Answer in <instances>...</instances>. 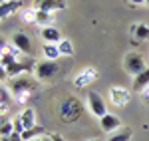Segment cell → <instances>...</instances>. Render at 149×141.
<instances>
[{
    "label": "cell",
    "mask_w": 149,
    "mask_h": 141,
    "mask_svg": "<svg viewBox=\"0 0 149 141\" xmlns=\"http://www.w3.org/2000/svg\"><path fill=\"white\" fill-rule=\"evenodd\" d=\"M81 111H84V107H81L80 99L74 97V95H66V97L58 103V115H60L62 121H66V123L78 121V119L81 117Z\"/></svg>",
    "instance_id": "6da1fadb"
},
{
    "label": "cell",
    "mask_w": 149,
    "mask_h": 141,
    "mask_svg": "<svg viewBox=\"0 0 149 141\" xmlns=\"http://www.w3.org/2000/svg\"><path fill=\"white\" fill-rule=\"evenodd\" d=\"M8 88H10L12 95L16 94H24V92H36V88H38V80L36 78H30V74H26V76H18V78H12L8 80Z\"/></svg>",
    "instance_id": "7a4b0ae2"
},
{
    "label": "cell",
    "mask_w": 149,
    "mask_h": 141,
    "mask_svg": "<svg viewBox=\"0 0 149 141\" xmlns=\"http://www.w3.org/2000/svg\"><path fill=\"white\" fill-rule=\"evenodd\" d=\"M58 74H60V64L52 62V60H44V62H38L34 68V78L38 82H48V80H54Z\"/></svg>",
    "instance_id": "3957f363"
},
{
    "label": "cell",
    "mask_w": 149,
    "mask_h": 141,
    "mask_svg": "<svg viewBox=\"0 0 149 141\" xmlns=\"http://www.w3.org/2000/svg\"><path fill=\"white\" fill-rule=\"evenodd\" d=\"M123 70L129 74V76H139L143 70H147L145 66V58L139 54V52H129L125 58H123Z\"/></svg>",
    "instance_id": "277c9868"
},
{
    "label": "cell",
    "mask_w": 149,
    "mask_h": 141,
    "mask_svg": "<svg viewBox=\"0 0 149 141\" xmlns=\"http://www.w3.org/2000/svg\"><path fill=\"white\" fill-rule=\"evenodd\" d=\"M86 106L90 109V113L95 115L97 119H102L103 115H107V106H105V99L97 92H88V97H86Z\"/></svg>",
    "instance_id": "5b68a950"
},
{
    "label": "cell",
    "mask_w": 149,
    "mask_h": 141,
    "mask_svg": "<svg viewBox=\"0 0 149 141\" xmlns=\"http://www.w3.org/2000/svg\"><path fill=\"white\" fill-rule=\"evenodd\" d=\"M107 95H109V101L115 107H125L131 99V92L127 88H121V85H111L107 90Z\"/></svg>",
    "instance_id": "8992f818"
},
{
    "label": "cell",
    "mask_w": 149,
    "mask_h": 141,
    "mask_svg": "<svg viewBox=\"0 0 149 141\" xmlns=\"http://www.w3.org/2000/svg\"><path fill=\"white\" fill-rule=\"evenodd\" d=\"M95 80H97V70H95L93 66H88V68H84V70H80L76 74V78H74V88H78V90L88 88V85L92 82H95Z\"/></svg>",
    "instance_id": "52a82bcc"
},
{
    "label": "cell",
    "mask_w": 149,
    "mask_h": 141,
    "mask_svg": "<svg viewBox=\"0 0 149 141\" xmlns=\"http://www.w3.org/2000/svg\"><path fill=\"white\" fill-rule=\"evenodd\" d=\"M34 8L46 12H58V10H66L68 2L66 0H34Z\"/></svg>",
    "instance_id": "ba28073f"
},
{
    "label": "cell",
    "mask_w": 149,
    "mask_h": 141,
    "mask_svg": "<svg viewBox=\"0 0 149 141\" xmlns=\"http://www.w3.org/2000/svg\"><path fill=\"white\" fill-rule=\"evenodd\" d=\"M10 42H12V44H16V46L22 50L24 56H32L34 46H32V40H30V36H28V34H24V32H16V34L12 36Z\"/></svg>",
    "instance_id": "9c48e42d"
},
{
    "label": "cell",
    "mask_w": 149,
    "mask_h": 141,
    "mask_svg": "<svg viewBox=\"0 0 149 141\" xmlns=\"http://www.w3.org/2000/svg\"><path fill=\"white\" fill-rule=\"evenodd\" d=\"M100 127H102L105 133H113V131L121 129L123 125H121V119L117 117V115H113V113H107V115H103L102 119H100Z\"/></svg>",
    "instance_id": "30bf717a"
},
{
    "label": "cell",
    "mask_w": 149,
    "mask_h": 141,
    "mask_svg": "<svg viewBox=\"0 0 149 141\" xmlns=\"http://www.w3.org/2000/svg\"><path fill=\"white\" fill-rule=\"evenodd\" d=\"M24 10V4L22 0H4L2 4H0V18H8L10 14H14V12H20Z\"/></svg>",
    "instance_id": "8fae6325"
},
{
    "label": "cell",
    "mask_w": 149,
    "mask_h": 141,
    "mask_svg": "<svg viewBox=\"0 0 149 141\" xmlns=\"http://www.w3.org/2000/svg\"><path fill=\"white\" fill-rule=\"evenodd\" d=\"M40 36L44 38V42L46 44H60L64 38H62V32L58 30L56 26H46V28H42L40 30Z\"/></svg>",
    "instance_id": "7c38bea8"
},
{
    "label": "cell",
    "mask_w": 149,
    "mask_h": 141,
    "mask_svg": "<svg viewBox=\"0 0 149 141\" xmlns=\"http://www.w3.org/2000/svg\"><path fill=\"white\" fill-rule=\"evenodd\" d=\"M18 117H20V121H22V125H24V131H26V129H32V127L38 125V123H36V111H34V107H26Z\"/></svg>",
    "instance_id": "4fadbf2b"
},
{
    "label": "cell",
    "mask_w": 149,
    "mask_h": 141,
    "mask_svg": "<svg viewBox=\"0 0 149 141\" xmlns=\"http://www.w3.org/2000/svg\"><path fill=\"white\" fill-rule=\"evenodd\" d=\"M10 101H12V92L10 88H6V83L2 82V85H0V111H2V115L10 109Z\"/></svg>",
    "instance_id": "5bb4252c"
},
{
    "label": "cell",
    "mask_w": 149,
    "mask_h": 141,
    "mask_svg": "<svg viewBox=\"0 0 149 141\" xmlns=\"http://www.w3.org/2000/svg\"><path fill=\"white\" fill-rule=\"evenodd\" d=\"M145 88H149V68H147V70H143L139 76L133 78V90H135V92L141 94Z\"/></svg>",
    "instance_id": "9a60e30c"
},
{
    "label": "cell",
    "mask_w": 149,
    "mask_h": 141,
    "mask_svg": "<svg viewBox=\"0 0 149 141\" xmlns=\"http://www.w3.org/2000/svg\"><path fill=\"white\" fill-rule=\"evenodd\" d=\"M42 54H44L46 60H52V62H58V58L62 56L58 44H44V46H42Z\"/></svg>",
    "instance_id": "2e32d148"
},
{
    "label": "cell",
    "mask_w": 149,
    "mask_h": 141,
    "mask_svg": "<svg viewBox=\"0 0 149 141\" xmlns=\"http://www.w3.org/2000/svg\"><path fill=\"white\" fill-rule=\"evenodd\" d=\"M20 20H22L24 24H36L38 22V10H36L34 6H30V8H24L20 14Z\"/></svg>",
    "instance_id": "e0dca14e"
},
{
    "label": "cell",
    "mask_w": 149,
    "mask_h": 141,
    "mask_svg": "<svg viewBox=\"0 0 149 141\" xmlns=\"http://www.w3.org/2000/svg\"><path fill=\"white\" fill-rule=\"evenodd\" d=\"M131 135H133V131L129 129V127H121V129L113 131V133L107 137V141H129Z\"/></svg>",
    "instance_id": "ac0fdd59"
},
{
    "label": "cell",
    "mask_w": 149,
    "mask_h": 141,
    "mask_svg": "<svg viewBox=\"0 0 149 141\" xmlns=\"http://www.w3.org/2000/svg\"><path fill=\"white\" fill-rule=\"evenodd\" d=\"M131 34L135 36V40H149V26H145V24H133L131 26Z\"/></svg>",
    "instance_id": "d6986e66"
},
{
    "label": "cell",
    "mask_w": 149,
    "mask_h": 141,
    "mask_svg": "<svg viewBox=\"0 0 149 141\" xmlns=\"http://www.w3.org/2000/svg\"><path fill=\"white\" fill-rule=\"evenodd\" d=\"M44 135V127L42 125H36L32 129H26L22 133V141H32V139H40Z\"/></svg>",
    "instance_id": "ffe728a7"
},
{
    "label": "cell",
    "mask_w": 149,
    "mask_h": 141,
    "mask_svg": "<svg viewBox=\"0 0 149 141\" xmlns=\"http://www.w3.org/2000/svg\"><path fill=\"white\" fill-rule=\"evenodd\" d=\"M52 20H54V12H46V10H38V26L40 28H46V26H52Z\"/></svg>",
    "instance_id": "44dd1931"
},
{
    "label": "cell",
    "mask_w": 149,
    "mask_h": 141,
    "mask_svg": "<svg viewBox=\"0 0 149 141\" xmlns=\"http://www.w3.org/2000/svg\"><path fill=\"white\" fill-rule=\"evenodd\" d=\"M14 135V123L8 119H2L0 123V137H12Z\"/></svg>",
    "instance_id": "7402d4cb"
},
{
    "label": "cell",
    "mask_w": 149,
    "mask_h": 141,
    "mask_svg": "<svg viewBox=\"0 0 149 141\" xmlns=\"http://www.w3.org/2000/svg\"><path fill=\"white\" fill-rule=\"evenodd\" d=\"M16 62H20L18 58H14L12 54H8V52H2V56H0V66L6 70V68H10V66H14Z\"/></svg>",
    "instance_id": "603a6c76"
},
{
    "label": "cell",
    "mask_w": 149,
    "mask_h": 141,
    "mask_svg": "<svg viewBox=\"0 0 149 141\" xmlns=\"http://www.w3.org/2000/svg\"><path fill=\"white\" fill-rule=\"evenodd\" d=\"M2 52H8V54H12L14 58H20V56H24L22 50L16 46V44H12V42H4V46H2Z\"/></svg>",
    "instance_id": "cb8c5ba5"
},
{
    "label": "cell",
    "mask_w": 149,
    "mask_h": 141,
    "mask_svg": "<svg viewBox=\"0 0 149 141\" xmlns=\"http://www.w3.org/2000/svg\"><path fill=\"white\" fill-rule=\"evenodd\" d=\"M58 48H60V52H62V56H72L74 54V44H72V40H62L60 44H58Z\"/></svg>",
    "instance_id": "d4e9b609"
},
{
    "label": "cell",
    "mask_w": 149,
    "mask_h": 141,
    "mask_svg": "<svg viewBox=\"0 0 149 141\" xmlns=\"http://www.w3.org/2000/svg\"><path fill=\"white\" fill-rule=\"evenodd\" d=\"M30 97H32V94H30V92H24V94H16V95H14L16 103H20V106L28 103V101H30Z\"/></svg>",
    "instance_id": "484cf974"
},
{
    "label": "cell",
    "mask_w": 149,
    "mask_h": 141,
    "mask_svg": "<svg viewBox=\"0 0 149 141\" xmlns=\"http://www.w3.org/2000/svg\"><path fill=\"white\" fill-rule=\"evenodd\" d=\"M12 123H14V133H20V135H22L24 133V125H22V121H20V117H14Z\"/></svg>",
    "instance_id": "4316f807"
},
{
    "label": "cell",
    "mask_w": 149,
    "mask_h": 141,
    "mask_svg": "<svg viewBox=\"0 0 149 141\" xmlns=\"http://www.w3.org/2000/svg\"><path fill=\"white\" fill-rule=\"evenodd\" d=\"M141 97H143V101H145V103H149V88H145V90L141 92Z\"/></svg>",
    "instance_id": "83f0119b"
},
{
    "label": "cell",
    "mask_w": 149,
    "mask_h": 141,
    "mask_svg": "<svg viewBox=\"0 0 149 141\" xmlns=\"http://www.w3.org/2000/svg\"><path fill=\"white\" fill-rule=\"evenodd\" d=\"M52 141H64V137L60 133H52Z\"/></svg>",
    "instance_id": "f1b7e54d"
},
{
    "label": "cell",
    "mask_w": 149,
    "mask_h": 141,
    "mask_svg": "<svg viewBox=\"0 0 149 141\" xmlns=\"http://www.w3.org/2000/svg\"><path fill=\"white\" fill-rule=\"evenodd\" d=\"M129 4H133V6H139V4H145V0H129Z\"/></svg>",
    "instance_id": "f546056e"
},
{
    "label": "cell",
    "mask_w": 149,
    "mask_h": 141,
    "mask_svg": "<svg viewBox=\"0 0 149 141\" xmlns=\"http://www.w3.org/2000/svg\"><path fill=\"white\" fill-rule=\"evenodd\" d=\"M40 141H52V135H42Z\"/></svg>",
    "instance_id": "4dcf8cb0"
},
{
    "label": "cell",
    "mask_w": 149,
    "mask_h": 141,
    "mask_svg": "<svg viewBox=\"0 0 149 141\" xmlns=\"http://www.w3.org/2000/svg\"><path fill=\"white\" fill-rule=\"evenodd\" d=\"M0 141H12V139H10V137H2Z\"/></svg>",
    "instance_id": "1f68e13d"
},
{
    "label": "cell",
    "mask_w": 149,
    "mask_h": 141,
    "mask_svg": "<svg viewBox=\"0 0 149 141\" xmlns=\"http://www.w3.org/2000/svg\"><path fill=\"white\" fill-rule=\"evenodd\" d=\"M86 141H100V139H95V137H90V139H86Z\"/></svg>",
    "instance_id": "d6a6232c"
},
{
    "label": "cell",
    "mask_w": 149,
    "mask_h": 141,
    "mask_svg": "<svg viewBox=\"0 0 149 141\" xmlns=\"http://www.w3.org/2000/svg\"><path fill=\"white\" fill-rule=\"evenodd\" d=\"M145 4H149V0H145Z\"/></svg>",
    "instance_id": "836d02e7"
},
{
    "label": "cell",
    "mask_w": 149,
    "mask_h": 141,
    "mask_svg": "<svg viewBox=\"0 0 149 141\" xmlns=\"http://www.w3.org/2000/svg\"><path fill=\"white\" fill-rule=\"evenodd\" d=\"M32 141H40V139H32Z\"/></svg>",
    "instance_id": "e575fe53"
},
{
    "label": "cell",
    "mask_w": 149,
    "mask_h": 141,
    "mask_svg": "<svg viewBox=\"0 0 149 141\" xmlns=\"http://www.w3.org/2000/svg\"><path fill=\"white\" fill-rule=\"evenodd\" d=\"M2 2H4V0H2Z\"/></svg>",
    "instance_id": "d590c367"
}]
</instances>
